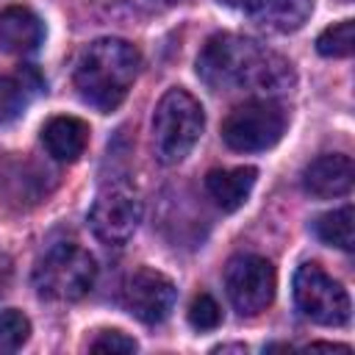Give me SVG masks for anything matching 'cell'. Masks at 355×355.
Wrapping results in <instances>:
<instances>
[{
	"instance_id": "1",
	"label": "cell",
	"mask_w": 355,
	"mask_h": 355,
	"mask_svg": "<svg viewBox=\"0 0 355 355\" xmlns=\"http://www.w3.org/2000/svg\"><path fill=\"white\" fill-rule=\"evenodd\" d=\"M197 75L214 92H247L255 97H277L297 83L288 58L239 33L211 36L197 55Z\"/></svg>"
},
{
	"instance_id": "2",
	"label": "cell",
	"mask_w": 355,
	"mask_h": 355,
	"mask_svg": "<svg viewBox=\"0 0 355 355\" xmlns=\"http://www.w3.org/2000/svg\"><path fill=\"white\" fill-rule=\"evenodd\" d=\"M139 67L141 53L136 50V44L116 36H103L80 50L72 83L86 105H92L100 114H111L128 97L139 75Z\"/></svg>"
},
{
	"instance_id": "3",
	"label": "cell",
	"mask_w": 355,
	"mask_h": 355,
	"mask_svg": "<svg viewBox=\"0 0 355 355\" xmlns=\"http://www.w3.org/2000/svg\"><path fill=\"white\" fill-rule=\"evenodd\" d=\"M205 128V111L186 89H169L153 111V150L164 166L180 164Z\"/></svg>"
},
{
	"instance_id": "4",
	"label": "cell",
	"mask_w": 355,
	"mask_h": 355,
	"mask_svg": "<svg viewBox=\"0 0 355 355\" xmlns=\"http://www.w3.org/2000/svg\"><path fill=\"white\" fill-rule=\"evenodd\" d=\"M97 277V263L89 250L72 241H58L44 250L33 266V288L53 302L83 300Z\"/></svg>"
},
{
	"instance_id": "5",
	"label": "cell",
	"mask_w": 355,
	"mask_h": 355,
	"mask_svg": "<svg viewBox=\"0 0 355 355\" xmlns=\"http://www.w3.org/2000/svg\"><path fill=\"white\" fill-rule=\"evenodd\" d=\"M286 130V114L269 97L236 105L222 122V139L236 153H261L280 141Z\"/></svg>"
},
{
	"instance_id": "6",
	"label": "cell",
	"mask_w": 355,
	"mask_h": 355,
	"mask_svg": "<svg viewBox=\"0 0 355 355\" xmlns=\"http://www.w3.org/2000/svg\"><path fill=\"white\" fill-rule=\"evenodd\" d=\"M294 302L300 313L322 327H341L349 322V294L319 263H302L294 272Z\"/></svg>"
},
{
	"instance_id": "7",
	"label": "cell",
	"mask_w": 355,
	"mask_h": 355,
	"mask_svg": "<svg viewBox=\"0 0 355 355\" xmlns=\"http://www.w3.org/2000/svg\"><path fill=\"white\" fill-rule=\"evenodd\" d=\"M277 275L263 255H236L225 266V291L241 316H258L275 300Z\"/></svg>"
},
{
	"instance_id": "8",
	"label": "cell",
	"mask_w": 355,
	"mask_h": 355,
	"mask_svg": "<svg viewBox=\"0 0 355 355\" xmlns=\"http://www.w3.org/2000/svg\"><path fill=\"white\" fill-rule=\"evenodd\" d=\"M141 197L130 183H108L89 208V227L103 244H125L141 222Z\"/></svg>"
},
{
	"instance_id": "9",
	"label": "cell",
	"mask_w": 355,
	"mask_h": 355,
	"mask_svg": "<svg viewBox=\"0 0 355 355\" xmlns=\"http://www.w3.org/2000/svg\"><path fill=\"white\" fill-rule=\"evenodd\" d=\"M122 297H125V308L139 322L158 324L172 313L175 300H178V288L164 272H158L153 266H139L125 280Z\"/></svg>"
},
{
	"instance_id": "10",
	"label": "cell",
	"mask_w": 355,
	"mask_h": 355,
	"mask_svg": "<svg viewBox=\"0 0 355 355\" xmlns=\"http://www.w3.org/2000/svg\"><path fill=\"white\" fill-rule=\"evenodd\" d=\"M352 178H355V166L349 155L324 153L302 169V189L316 200H333L349 194Z\"/></svg>"
},
{
	"instance_id": "11",
	"label": "cell",
	"mask_w": 355,
	"mask_h": 355,
	"mask_svg": "<svg viewBox=\"0 0 355 355\" xmlns=\"http://www.w3.org/2000/svg\"><path fill=\"white\" fill-rule=\"evenodd\" d=\"M47 178H50V172L25 155H8L0 164V189L6 191L8 200H14L19 205L42 202L50 191L44 186Z\"/></svg>"
},
{
	"instance_id": "12",
	"label": "cell",
	"mask_w": 355,
	"mask_h": 355,
	"mask_svg": "<svg viewBox=\"0 0 355 355\" xmlns=\"http://www.w3.org/2000/svg\"><path fill=\"white\" fill-rule=\"evenodd\" d=\"M44 42V25L28 6H6L0 11V50L14 55L36 53Z\"/></svg>"
},
{
	"instance_id": "13",
	"label": "cell",
	"mask_w": 355,
	"mask_h": 355,
	"mask_svg": "<svg viewBox=\"0 0 355 355\" xmlns=\"http://www.w3.org/2000/svg\"><path fill=\"white\" fill-rule=\"evenodd\" d=\"M42 144L53 161L75 164L89 147V125L78 116H53L42 128Z\"/></svg>"
},
{
	"instance_id": "14",
	"label": "cell",
	"mask_w": 355,
	"mask_h": 355,
	"mask_svg": "<svg viewBox=\"0 0 355 355\" xmlns=\"http://www.w3.org/2000/svg\"><path fill=\"white\" fill-rule=\"evenodd\" d=\"M313 11V0H255L247 14L250 19L272 33H294L300 31Z\"/></svg>"
},
{
	"instance_id": "15",
	"label": "cell",
	"mask_w": 355,
	"mask_h": 355,
	"mask_svg": "<svg viewBox=\"0 0 355 355\" xmlns=\"http://www.w3.org/2000/svg\"><path fill=\"white\" fill-rule=\"evenodd\" d=\"M258 180L255 166H236V169H211L205 175V191L222 211H239L252 186Z\"/></svg>"
},
{
	"instance_id": "16",
	"label": "cell",
	"mask_w": 355,
	"mask_h": 355,
	"mask_svg": "<svg viewBox=\"0 0 355 355\" xmlns=\"http://www.w3.org/2000/svg\"><path fill=\"white\" fill-rule=\"evenodd\" d=\"M42 86L44 80L33 67H22L17 75H0V125L14 122Z\"/></svg>"
},
{
	"instance_id": "17",
	"label": "cell",
	"mask_w": 355,
	"mask_h": 355,
	"mask_svg": "<svg viewBox=\"0 0 355 355\" xmlns=\"http://www.w3.org/2000/svg\"><path fill=\"white\" fill-rule=\"evenodd\" d=\"M313 230L324 244L349 252L355 247V214H352V205H341L336 211L322 214L313 222Z\"/></svg>"
},
{
	"instance_id": "18",
	"label": "cell",
	"mask_w": 355,
	"mask_h": 355,
	"mask_svg": "<svg viewBox=\"0 0 355 355\" xmlns=\"http://www.w3.org/2000/svg\"><path fill=\"white\" fill-rule=\"evenodd\" d=\"M316 50L324 58H347L355 50V22L341 19L316 36Z\"/></svg>"
},
{
	"instance_id": "19",
	"label": "cell",
	"mask_w": 355,
	"mask_h": 355,
	"mask_svg": "<svg viewBox=\"0 0 355 355\" xmlns=\"http://www.w3.org/2000/svg\"><path fill=\"white\" fill-rule=\"evenodd\" d=\"M31 338V322L22 311L6 308L0 311V352H17Z\"/></svg>"
},
{
	"instance_id": "20",
	"label": "cell",
	"mask_w": 355,
	"mask_h": 355,
	"mask_svg": "<svg viewBox=\"0 0 355 355\" xmlns=\"http://www.w3.org/2000/svg\"><path fill=\"white\" fill-rule=\"evenodd\" d=\"M189 324L194 330H216L222 324V308L211 294H197L189 305Z\"/></svg>"
},
{
	"instance_id": "21",
	"label": "cell",
	"mask_w": 355,
	"mask_h": 355,
	"mask_svg": "<svg viewBox=\"0 0 355 355\" xmlns=\"http://www.w3.org/2000/svg\"><path fill=\"white\" fill-rule=\"evenodd\" d=\"M89 349L92 352H136L139 344L122 330H100L89 341Z\"/></svg>"
},
{
	"instance_id": "22",
	"label": "cell",
	"mask_w": 355,
	"mask_h": 355,
	"mask_svg": "<svg viewBox=\"0 0 355 355\" xmlns=\"http://www.w3.org/2000/svg\"><path fill=\"white\" fill-rule=\"evenodd\" d=\"M308 349H338V352H349L347 344H330V341H316V344H308Z\"/></svg>"
},
{
	"instance_id": "23",
	"label": "cell",
	"mask_w": 355,
	"mask_h": 355,
	"mask_svg": "<svg viewBox=\"0 0 355 355\" xmlns=\"http://www.w3.org/2000/svg\"><path fill=\"white\" fill-rule=\"evenodd\" d=\"M219 3H225V6H230V8H244V11H247L255 0H219Z\"/></svg>"
},
{
	"instance_id": "24",
	"label": "cell",
	"mask_w": 355,
	"mask_h": 355,
	"mask_svg": "<svg viewBox=\"0 0 355 355\" xmlns=\"http://www.w3.org/2000/svg\"><path fill=\"white\" fill-rule=\"evenodd\" d=\"M6 272H8V263H6V258H0V283H3V277H6Z\"/></svg>"
},
{
	"instance_id": "25",
	"label": "cell",
	"mask_w": 355,
	"mask_h": 355,
	"mask_svg": "<svg viewBox=\"0 0 355 355\" xmlns=\"http://www.w3.org/2000/svg\"><path fill=\"white\" fill-rule=\"evenodd\" d=\"M344 3H349V0H344Z\"/></svg>"
}]
</instances>
